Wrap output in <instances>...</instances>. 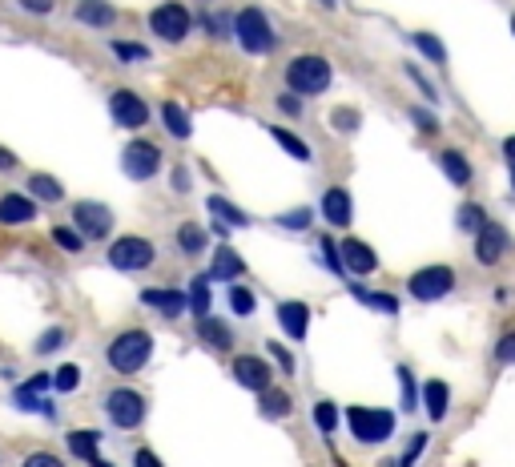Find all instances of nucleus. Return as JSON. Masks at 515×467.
Masks as SVG:
<instances>
[{"mask_svg":"<svg viewBox=\"0 0 515 467\" xmlns=\"http://www.w3.org/2000/svg\"><path fill=\"white\" fill-rule=\"evenodd\" d=\"M149 354H154V334L142 331V326L121 331L117 339L105 347V359H109V367H114L117 375H137V371H145Z\"/></svg>","mask_w":515,"mask_h":467,"instance_id":"obj_1","label":"nucleus"},{"mask_svg":"<svg viewBox=\"0 0 515 467\" xmlns=\"http://www.w3.org/2000/svg\"><path fill=\"white\" fill-rule=\"evenodd\" d=\"M334 81V69L326 57H318V53H302V57H294L286 65V93H294V97H318V93H326Z\"/></svg>","mask_w":515,"mask_h":467,"instance_id":"obj_2","label":"nucleus"},{"mask_svg":"<svg viewBox=\"0 0 515 467\" xmlns=\"http://www.w3.org/2000/svg\"><path fill=\"white\" fill-rule=\"evenodd\" d=\"M233 36H238L242 53H250V57H266V53L278 49V33L274 25H270V16L262 13V8H242L238 16H233Z\"/></svg>","mask_w":515,"mask_h":467,"instance_id":"obj_3","label":"nucleus"},{"mask_svg":"<svg viewBox=\"0 0 515 467\" xmlns=\"http://www.w3.org/2000/svg\"><path fill=\"white\" fill-rule=\"evenodd\" d=\"M346 427L359 443H387L395 435V411L387 407H351L346 411Z\"/></svg>","mask_w":515,"mask_h":467,"instance_id":"obj_4","label":"nucleus"},{"mask_svg":"<svg viewBox=\"0 0 515 467\" xmlns=\"http://www.w3.org/2000/svg\"><path fill=\"white\" fill-rule=\"evenodd\" d=\"M193 29V16H190V8L185 5H177V0H165V5H157L154 13H149V33L157 36V41H185Z\"/></svg>","mask_w":515,"mask_h":467,"instance_id":"obj_5","label":"nucleus"},{"mask_svg":"<svg viewBox=\"0 0 515 467\" xmlns=\"http://www.w3.org/2000/svg\"><path fill=\"white\" fill-rule=\"evenodd\" d=\"M105 415L114 419V427H121V432H134L145 419V395L134 387H114L105 395Z\"/></svg>","mask_w":515,"mask_h":467,"instance_id":"obj_6","label":"nucleus"},{"mask_svg":"<svg viewBox=\"0 0 515 467\" xmlns=\"http://www.w3.org/2000/svg\"><path fill=\"white\" fill-rule=\"evenodd\" d=\"M455 291V270L451 266H423L419 274L407 278V294L419 303H439Z\"/></svg>","mask_w":515,"mask_h":467,"instance_id":"obj_7","label":"nucleus"},{"mask_svg":"<svg viewBox=\"0 0 515 467\" xmlns=\"http://www.w3.org/2000/svg\"><path fill=\"white\" fill-rule=\"evenodd\" d=\"M154 258H157V250H154V242L149 238H137V234H125V238H117L114 246H109V266H117V270H149L154 266Z\"/></svg>","mask_w":515,"mask_h":467,"instance_id":"obj_8","label":"nucleus"},{"mask_svg":"<svg viewBox=\"0 0 515 467\" xmlns=\"http://www.w3.org/2000/svg\"><path fill=\"white\" fill-rule=\"evenodd\" d=\"M121 170H125V177H134V182H149V177H157V170H162V149L137 137V142H129L121 149Z\"/></svg>","mask_w":515,"mask_h":467,"instance_id":"obj_9","label":"nucleus"},{"mask_svg":"<svg viewBox=\"0 0 515 467\" xmlns=\"http://www.w3.org/2000/svg\"><path fill=\"white\" fill-rule=\"evenodd\" d=\"M73 230H77L85 242L109 238V230H114V210L101 205V202H77L73 205Z\"/></svg>","mask_w":515,"mask_h":467,"instance_id":"obj_10","label":"nucleus"},{"mask_svg":"<svg viewBox=\"0 0 515 467\" xmlns=\"http://www.w3.org/2000/svg\"><path fill=\"white\" fill-rule=\"evenodd\" d=\"M109 117H114L121 129H142L149 121V105H145L142 93L114 89V97H109Z\"/></svg>","mask_w":515,"mask_h":467,"instance_id":"obj_11","label":"nucleus"},{"mask_svg":"<svg viewBox=\"0 0 515 467\" xmlns=\"http://www.w3.org/2000/svg\"><path fill=\"white\" fill-rule=\"evenodd\" d=\"M339 263H342V274H354V278H367L379 270V254L359 238H346L339 246Z\"/></svg>","mask_w":515,"mask_h":467,"instance_id":"obj_12","label":"nucleus"},{"mask_svg":"<svg viewBox=\"0 0 515 467\" xmlns=\"http://www.w3.org/2000/svg\"><path fill=\"white\" fill-rule=\"evenodd\" d=\"M508 230L495 226V222H483V230L475 234V263L483 266H495L503 254H508Z\"/></svg>","mask_w":515,"mask_h":467,"instance_id":"obj_13","label":"nucleus"},{"mask_svg":"<svg viewBox=\"0 0 515 467\" xmlns=\"http://www.w3.org/2000/svg\"><path fill=\"white\" fill-rule=\"evenodd\" d=\"M233 379H238L246 391H254V395H258V391L270 387L274 371H270V363L258 359V354H238V359H233Z\"/></svg>","mask_w":515,"mask_h":467,"instance_id":"obj_14","label":"nucleus"},{"mask_svg":"<svg viewBox=\"0 0 515 467\" xmlns=\"http://www.w3.org/2000/svg\"><path fill=\"white\" fill-rule=\"evenodd\" d=\"M322 218L331 222V226H339V230H346L354 222V202H351V194H346L342 185H331V190L322 194Z\"/></svg>","mask_w":515,"mask_h":467,"instance_id":"obj_15","label":"nucleus"},{"mask_svg":"<svg viewBox=\"0 0 515 467\" xmlns=\"http://www.w3.org/2000/svg\"><path fill=\"white\" fill-rule=\"evenodd\" d=\"M36 218V198L29 194H5L0 198V226H29Z\"/></svg>","mask_w":515,"mask_h":467,"instance_id":"obj_16","label":"nucleus"},{"mask_svg":"<svg viewBox=\"0 0 515 467\" xmlns=\"http://www.w3.org/2000/svg\"><path fill=\"white\" fill-rule=\"evenodd\" d=\"M142 303L149 306V311L162 314V319H177V314H185V294L170 291V286H149V291H142Z\"/></svg>","mask_w":515,"mask_h":467,"instance_id":"obj_17","label":"nucleus"},{"mask_svg":"<svg viewBox=\"0 0 515 467\" xmlns=\"http://www.w3.org/2000/svg\"><path fill=\"white\" fill-rule=\"evenodd\" d=\"M73 16H77L81 25H89V29H109V25L117 21V8L109 5V0H77Z\"/></svg>","mask_w":515,"mask_h":467,"instance_id":"obj_18","label":"nucleus"},{"mask_svg":"<svg viewBox=\"0 0 515 467\" xmlns=\"http://www.w3.org/2000/svg\"><path fill=\"white\" fill-rule=\"evenodd\" d=\"M278 323H282V331L290 339H306V331H311V311H306V303H282L278 306Z\"/></svg>","mask_w":515,"mask_h":467,"instance_id":"obj_19","label":"nucleus"},{"mask_svg":"<svg viewBox=\"0 0 515 467\" xmlns=\"http://www.w3.org/2000/svg\"><path fill=\"white\" fill-rule=\"evenodd\" d=\"M246 274V263H242L238 250L222 246L218 254H213V266H210V283H233V278Z\"/></svg>","mask_w":515,"mask_h":467,"instance_id":"obj_20","label":"nucleus"},{"mask_svg":"<svg viewBox=\"0 0 515 467\" xmlns=\"http://www.w3.org/2000/svg\"><path fill=\"white\" fill-rule=\"evenodd\" d=\"M447 403H451V391H447L443 379H427L423 383V407L431 415V423H439V419L447 415Z\"/></svg>","mask_w":515,"mask_h":467,"instance_id":"obj_21","label":"nucleus"},{"mask_svg":"<svg viewBox=\"0 0 515 467\" xmlns=\"http://www.w3.org/2000/svg\"><path fill=\"white\" fill-rule=\"evenodd\" d=\"M162 121H165V129H170V137H177V142H190L193 137V121L185 114V105H177V101H165L162 105Z\"/></svg>","mask_w":515,"mask_h":467,"instance_id":"obj_22","label":"nucleus"},{"mask_svg":"<svg viewBox=\"0 0 515 467\" xmlns=\"http://www.w3.org/2000/svg\"><path fill=\"white\" fill-rule=\"evenodd\" d=\"M198 339L205 343V347H213V351H230L233 347V331L222 319H210V314L198 323Z\"/></svg>","mask_w":515,"mask_h":467,"instance_id":"obj_23","label":"nucleus"},{"mask_svg":"<svg viewBox=\"0 0 515 467\" xmlns=\"http://www.w3.org/2000/svg\"><path fill=\"white\" fill-rule=\"evenodd\" d=\"M439 165H443L447 182L459 185V190H463V185H471V162H467L459 149H443V154H439Z\"/></svg>","mask_w":515,"mask_h":467,"instance_id":"obj_24","label":"nucleus"},{"mask_svg":"<svg viewBox=\"0 0 515 467\" xmlns=\"http://www.w3.org/2000/svg\"><path fill=\"white\" fill-rule=\"evenodd\" d=\"M205 246H210V234H205L198 222H182V226H177V250H182L185 258H198Z\"/></svg>","mask_w":515,"mask_h":467,"instance_id":"obj_25","label":"nucleus"},{"mask_svg":"<svg viewBox=\"0 0 515 467\" xmlns=\"http://www.w3.org/2000/svg\"><path fill=\"white\" fill-rule=\"evenodd\" d=\"M205 205H210V214L222 222V226H250V214H246V210H238L233 202H226L222 194H213V198L205 202Z\"/></svg>","mask_w":515,"mask_h":467,"instance_id":"obj_26","label":"nucleus"},{"mask_svg":"<svg viewBox=\"0 0 515 467\" xmlns=\"http://www.w3.org/2000/svg\"><path fill=\"white\" fill-rule=\"evenodd\" d=\"M290 395L286 391H278V387H266V391H258V411L266 419H282V415H290Z\"/></svg>","mask_w":515,"mask_h":467,"instance_id":"obj_27","label":"nucleus"},{"mask_svg":"<svg viewBox=\"0 0 515 467\" xmlns=\"http://www.w3.org/2000/svg\"><path fill=\"white\" fill-rule=\"evenodd\" d=\"M29 198H41V202H61L64 198V185L57 182V177H49V174H33L29 177Z\"/></svg>","mask_w":515,"mask_h":467,"instance_id":"obj_28","label":"nucleus"},{"mask_svg":"<svg viewBox=\"0 0 515 467\" xmlns=\"http://www.w3.org/2000/svg\"><path fill=\"white\" fill-rule=\"evenodd\" d=\"M483 222H487V214H483V205L480 202H463L459 205V214H455V226H459V234H480L483 230Z\"/></svg>","mask_w":515,"mask_h":467,"instance_id":"obj_29","label":"nucleus"},{"mask_svg":"<svg viewBox=\"0 0 515 467\" xmlns=\"http://www.w3.org/2000/svg\"><path fill=\"white\" fill-rule=\"evenodd\" d=\"M210 278H193V286L190 291H185V311H193L198 314V319H205V314H210Z\"/></svg>","mask_w":515,"mask_h":467,"instance_id":"obj_30","label":"nucleus"},{"mask_svg":"<svg viewBox=\"0 0 515 467\" xmlns=\"http://www.w3.org/2000/svg\"><path fill=\"white\" fill-rule=\"evenodd\" d=\"M411 45H415V49L423 53L427 61H435V65L447 61V49H443V41H439L435 33H415V36H411Z\"/></svg>","mask_w":515,"mask_h":467,"instance_id":"obj_31","label":"nucleus"},{"mask_svg":"<svg viewBox=\"0 0 515 467\" xmlns=\"http://www.w3.org/2000/svg\"><path fill=\"white\" fill-rule=\"evenodd\" d=\"M230 311L238 314V319H250V314L258 311V298H254V291H246V286H230Z\"/></svg>","mask_w":515,"mask_h":467,"instance_id":"obj_32","label":"nucleus"},{"mask_svg":"<svg viewBox=\"0 0 515 467\" xmlns=\"http://www.w3.org/2000/svg\"><path fill=\"white\" fill-rule=\"evenodd\" d=\"M97 443H101L97 432H73L69 435V452L81 455V460H97Z\"/></svg>","mask_w":515,"mask_h":467,"instance_id":"obj_33","label":"nucleus"},{"mask_svg":"<svg viewBox=\"0 0 515 467\" xmlns=\"http://www.w3.org/2000/svg\"><path fill=\"white\" fill-rule=\"evenodd\" d=\"M270 137H274V142L282 145L290 157H298V162H311V145H302L294 134H290V129H278V125H274V129H270Z\"/></svg>","mask_w":515,"mask_h":467,"instance_id":"obj_34","label":"nucleus"},{"mask_svg":"<svg viewBox=\"0 0 515 467\" xmlns=\"http://www.w3.org/2000/svg\"><path fill=\"white\" fill-rule=\"evenodd\" d=\"M314 427L322 435L339 432V407H334V403H314Z\"/></svg>","mask_w":515,"mask_h":467,"instance_id":"obj_35","label":"nucleus"},{"mask_svg":"<svg viewBox=\"0 0 515 467\" xmlns=\"http://www.w3.org/2000/svg\"><path fill=\"white\" fill-rule=\"evenodd\" d=\"M354 298H359V303H367V306H374V311L399 314V303H395V294H371V291H362V286H354Z\"/></svg>","mask_w":515,"mask_h":467,"instance_id":"obj_36","label":"nucleus"},{"mask_svg":"<svg viewBox=\"0 0 515 467\" xmlns=\"http://www.w3.org/2000/svg\"><path fill=\"white\" fill-rule=\"evenodd\" d=\"M53 242H57L61 250H69V254H81V246H85V238L73 226H53Z\"/></svg>","mask_w":515,"mask_h":467,"instance_id":"obj_37","label":"nucleus"},{"mask_svg":"<svg viewBox=\"0 0 515 467\" xmlns=\"http://www.w3.org/2000/svg\"><path fill=\"white\" fill-rule=\"evenodd\" d=\"M64 343H69V334H64L61 326H53V331H45L41 339H36V354H53V351H61Z\"/></svg>","mask_w":515,"mask_h":467,"instance_id":"obj_38","label":"nucleus"},{"mask_svg":"<svg viewBox=\"0 0 515 467\" xmlns=\"http://www.w3.org/2000/svg\"><path fill=\"white\" fill-rule=\"evenodd\" d=\"M81 383V371L73 367V363H64V367L57 371V375H53V391H61V395H69L73 387H77Z\"/></svg>","mask_w":515,"mask_h":467,"instance_id":"obj_39","label":"nucleus"},{"mask_svg":"<svg viewBox=\"0 0 515 467\" xmlns=\"http://www.w3.org/2000/svg\"><path fill=\"white\" fill-rule=\"evenodd\" d=\"M423 452H427V432H415V435H411V443H407V452L399 455V467H415V460Z\"/></svg>","mask_w":515,"mask_h":467,"instance_id":"obj_40","label":"nucleus"},{"mask_svg":"<svg viewBox=\"0 0 515 467\" xmlns=\"http://www.w3.org/2000/svg\"><path fill=\"white\" fill-rule=\"evenodd\" d=\"M399 383H402V411H415L419 407V387H415V379H411L407 367H399Z\"/></svg>","mask_w":515,"mask_h":467,"instance_id":"obj_41","label":"nucleus"},{"mask_svg":"<svg viewBox=\"0 0 515 467\" xmlns=\"http://www.w3.org/2000/svg\"><path fill=\"white\" fill-rule=\"evenodd\" d=\"M311 210H290V214H278V226L282 230H311Z\"/></svg>","mask_w":515,"mask_h":467,"instance_id":"obj_42","label":"nucleus"},{"mask_svg":"<svg viewBox=\"0 0 515 467\" xmlns=\"http://www.w3.org/2000/svg\"><path fill=\"white\" fill-rule=\"evenodd\" d=\"M318 258H322V263H326V270H331V274H342V263H339V246H334L331 238H322V242H318Z\"/></svg>","mask_w":515,"mask_h":467,"instance_id":"obj_43","label":"nucleus"},{"mask_svg":"<svg viewBox=\"0 0 515 467\" xmlns=\"http://www.w3.org/2000/svg\"><path fill=\"white\" fill-rule=\"evenodd\" d=\"M114 53L121 61H149V49L145 45H129V41H114Z\"/></svg>","mask_w":515,"mask_h":467,"instance_id":"obj_44","label":"nucleus"},{"mask_svg":"<svg viewBox=\"0 0 515 467\" xmlns=\"http://www.w3.org/2000/svg\"><path fill=\"white\" fill-rule=\"evenodd\" d=\"M278 114H286V117H302V97H294V93H278Z\"/></svg>","mask_w":515,"mask_h":467,"instance_id":"obj_45","label":"nucleus"},{"mask_svg":"<svg viewBox=\"0 0 515 467\" xmlns=\"http://www.w3.org/2000/svg\"><path fill=\"white\" fill-rule=\"evenodd\" d=\"M411 121H415V125L423 129V134H439V121H435V114H431V109H423V105L411 109Z\"/></svg>","mask_w":515,"mask_h":467,"instance_id":"obj_46","label":"nucleus"},{"mask_svg":"<svg viewBox=\"0 0 515 467\" xmlns=\"http://www.w3.org/2000/svg\"><path fill=\"white\" fill-rule=\"evenodd\" d=\"M495 359H500V363H508V367L515 363V331H508L500 343H495Z\"/></svg>","mask_w":515,"mask_h":467,"instance_id":"obj_47","label":"nucleus"},{"mask_svg":"<svg viewBox=\"0 0 515 467\" xmlns=\"http://www.w3.org/2000/svg\"><path fill=\"white\" fill-rule=\"evenodd\" d=\"M16 5H21L29 16H49L53 8H57V0H16Z\"/></svg>","mask_w":515,"mask_h":467,"instance_id":"obj_48","label":"nucleus"},{"mask_svg":"<svg viewBox=\"0 0 515 467\" xmlns=\"http://www.w3.org/2000/svg\"><path fill=\"white\" fill-rule=\"evenodd\" d=\"M270 354L278 359V367H282L286 375H294V354H290V351L282 347V343H270Z\"/></svg>","mask_w":515,"mask_h":467,"instance_id":"obj_49","label":"nucleus"},{"mask_svg":"<svg viewBox=\"0 0 515 467\" xmlns=\"http://www.w3.org/2000/svg\"><path fill=\"white\" fill-rule=\"evenodd\" d=\"M25 467H64V463L53 452H33L29 460H25Z\"/></svg>","mask_w":515,"mask_h":467,"instance_id":"obj_50","label":"nucleus"},{"mask_svg":"<svg viewBox=\"0 0 515 467\" xmlns=\"http://www.w3.org/2000/svg\"><path fill=\"white\" fill-rule=\"evenodd\" d=\"M407 77H411V81H415V85H419V89H423V93H427V101H435V85H431V81H427V77H423V73H419V69H415V65H407Z\"/></svg>","mask_w":515,"mask_h":467,"instance_id":"obj_51","label":"nucleus"},{"mask_svg":"<svg viewBox=\"0 0 515 467\" xmlns=\"http://www.w3.org/2000/svg\"><path fill=\"white\" fill-rule=\"evenodd\" d=\"M334 129H359V114H351V109H339V114H334Z\"/></svg>","mask_w":515,"mask_h":467,"instance_id":"obj_52","label":"nucleus"},{"mask_svg":"<svg viewBox=\"0 0 515 467\" xmlns=\"http://www.w3.org/2000/svg\"><path fill=\"white\" fill-rule=\"evenodd\" d=\"M205 33H210V36H226L230 21H226V16H205Z\"/></svg>","mask_w":515,"mask_h":467,"instance_id":"obj_53","label":"nucleus"},{"mask_svg":"<svg viewBox=\"0 0 515 467\" xmlns=\"http://www.w3.org/2000/svg\"><path fill=\"white\" fill-rule=\"evenodd\" d=\"M134 467H162V460L149 447H142V452H134Z\"/></svg>","mask_w":515,"mask_h":467,"instance_id":"obj_54","label":"nucleus"},{"mask_svg":"<svg viewBox=\"0 0 515 467\" xmlns=\"http://www.w3.org/2000/svg\"><path fill=\"white\" fill-rule=\"evenodd\" d=\"M16 170V154H8L5 145H0V174H13Z\"/></svg>","mask_w":515,"mask_h":467,"instance_id":"obj_55","label":"nucleus"},{"mask_svg":"<svg viewBox=\"0 0 515 467\" xmlns=\"http://www.w3.org/2000/svg\"><path fill=\"white\" fill-rule=\"evenodd\" d=\"M173 190H190V174L185 170H173Z\"/></svg>","mask_w":515,"mask_h":467,"instance_id":"obj_56","label":"nucleus"},{"mask_svg":"<svg viewBox=\"0 0 515 467\" xmlns=\"http://www.w3.org/2000/svg\"><path fill=\"white\" fill-rule=\"evenodd\" d=\"M503 157H508V165L515 170V134L508 137V142H503Z\"/></svg>","mask_w":515,"mask_h":467,"instance_id":"obj_57","label":"nucleus"},{"mask_svg":"<svg viewBox=\"0 0 515 467\" xmlns=\"http://www.w3.org/2000/svg\"><path fill=\"white\" fill-rule=\"evenodd\" d=\"M89 463H93V467H109L105 460H101V455H97V460H89Z\"/></svg>","mask_w":515,"mask_h":467,"instance_id":"obj_58","label":"nucleus"},{"mask_svg":"<svg viewBox=\"0 0 515 467\" xmlns=\"http://www.w3.org/2000/svg\"><path fill=\"white\" fill-rule=\"evenodd\" d=\"M334 5H339V0H322V8H334Z\"/></svg>","mask_w":515,"mask_h":467,"instance_id":"obj_59","label":"nucleus"},{"mask_svg":"<svg viewBox=\"0 0 515 467\" xmlns=\"http://www.w3.org/2000/svg\"><path fill=\"white\" fill-rule=\"evenodd\" d=\"M511 33H515V16H511Z\"/></svg>","mask_w":515,"mask_h":467,"instance_id":"obj_60","label":"nucleus"},{"mask_svg":"<svg viewBox=\"0 0 515 467\" xmlns=\"http://www.w3.org/2000/svg\"><path fill=\"white\" fill-rule=\"evenodd\" d=\"M511 185H515V170H511Z\"/></svg>","mask_w":515,"mask_h":467,"instance_id":"obj_61","label":"nucleus"}]
</instances>
